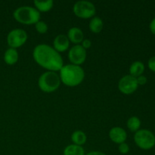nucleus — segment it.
Listing matches in <instances>:
<instances>
[{
    "instance_id": "f257e3e1",
    "label": "nucleus",
    "mask_w": 155,
    "mask_h": 155,
    "mask_svg": "<svg viewBox=\"0 0 155 155\" xmlns=\"http://www.w3.org/2000/svg\"><path fill=\"white\" fill-rule=\"evenodd\" d=\"M35 62L48 71H60L64 66L62 57L53 47L46 44H39L33 51Z\"/></svg>"
},
{
    "instance_id": "f03ea898",
    "label": "nucleus",
    "mask_w": 155,
    "mask_h": 155,
    "mask_svg": "<svg viewBox=\"0 0 155 155\" xmlns=\"http://www.w3.org/2000/svg\"><path fill=\"white\" fill-rule=\"evenodd\" d=\"M61 82L69 87L79 86L83 81L85 77L84 70L78 65L66 64L60 70Z\"/></svg>"
},
{
    "instance_id": "7ed1b4c3",
    "label": "nucleus",
    "mask_w": 155,
    "mask_h": 155,
    "mask_svg": "<svg viewBox=\"0 0 155 155\" xmlns=\"http://www.w3.org/2000/svg\"><path fill=\"white\" fill-rule=\"evenodd\" d=\"M13 17L18 22L25 25L35 24L39 21L40 13L31 6H21L15 9Z\"/></svg>"
},
{
    "instance_id": "20e7f679",
    "label": "nucleus",
    "mask_w": 155,
    "mask_h": 155,
    "mask_svg": "<svg viewBox=\"0 0 155 155\" xmlns=\"http://www.w3.org/2000/svg\"><path fill=\"white\" fill-rule=\"evenodd\" d=\"M59 74L54 71H46L39 77L38 80V86L43 92L51 93L55 92L61 85Z\"/></svg>"
},
{
    "instance_id": "39448f33",
    "label": "nucleus",
    "mask_w": 155,
    "mask_h": 155,
    "mask_svg": "<svg viewBox=\"0 0 155 155\" xmlns=\"http://www.w3.org/2000/svg\"><path fill=\"white\" fill-rule=\"evenodd\" d=\"M134 142L141 149L150 150L155 145V136L148 130H139L135 133Z\"/></svg>"
},
{
    "instance_id": "423d86ee",
    "label": "nucleus",
    "mask_w": 155,
    "mask_h": 155,
    "mask_svg": "<svg viewBox=\"0 0 155 155\" xmlns=\"http://www.w3.org/2000/svg\"><path fill=\"white\" fill-rule=\"evenodd\" d=\"M73 11L77 18L81 19H89L95 17L96 8L95 5L91 2L80 0L74 5Z\"/></svg>"
},
{
    "instance_id": "0eeeda50",
    "label": "nucleus",
    "mask_w": 155,
    "mask_h": 155,
    "mask_svg": "<svg viewBox=\"0 0 155 155\" xmlns=\"http://www.w3.org/2000/svg\"><path fill=\"white\" fill-rule=\"evenodd\" d=\"M27 33L25 30L21 28L11 30L7 36L8 45L10 48H18L26 43L27 40Z\"/></svg>"
},
{
    "instance_id": "6e6552de",
    "label": "nucleus",
    "mask_w": 155,
    "mask_h": 155,
    "mask_svg": "<svg viewBox=\"0 0 155 155\" xmlns=\"http://www.w3.org/2000/svg\"><path fill=\"white\" fill-rule=\"evenodd\" d=\"M139 85L136 77L131 75L124 76L118 83V89L124 95H130L137 90Z\"/></svg>"
},
{
    "instance_id": "1a4fd4ad",
    "label": "nucleus",
    "mask_w": 155,
    "mask_h": 155,
    "mask_svg": "<svg viewBox=\"0 0 155 155\" xmlns=\"http://www.w3.org/2000/svg\"><path fill=\"white\" fill-rule=\"evenodd\" d=\"M87 56L86 50L81 45H75L70 48L68 59L72 64L80 66L85 62Z\"/></svg>"
},
{
    "instance_id": "9d476101",
    "label": "nucleus",
    "mask_w": 155,
    "mask_h": 155,
    "mask_svg": "<svg viewBox=\"0 0 155 155\" xmlns=\"http://www.w3.org/2000/svg\"><path fill=\"white\" fill-rule=\"evenodd\" d=\"M109 137L112 142L120 145L125 142V141L127 140V133L122 127H115L110 129L109 131Z\"/></svg>"
},
{
    "instance_id": "9b49d317",
    "label": "nucleus",
    "mask_w": 155,
    "mask_h": 155,
    "mask_svg": "<svg viewBox=\"0 0 155 155\" xmlns=\"http://www.w3.org/2000/svg\"><path fill=\"white\" fill-rule=\"evenodd\" d=\"M70 47V41L68 36L64 34H59L55 36L53 41V48L58 52H64Z\"/></svg>"
},
{
    "instance_id": "f8f14e48",
    "label": "nucleus",
    "mask_w": 155,
    "mask_h": 155,
    "mask_svg": "<svg viewBox=\"0 0 155 155\" xmlns=\"http://www.w3.org/2000/svg\"><path fill=\"white\" fill-rule=\"evenodd\" d=\"M68 38L70 42L75 44V45H80L83 40L84 39V34L82 30L79 27H71L68 32Z\"/></svg>"
},
{
    "instance_id": "ddd939ff",
    "label": "nucleus",
    "mask_w": 155,
    "mask_h": 155,
    "mask_svg": "<svg viewBox=\"0 0 155 155\" xmlns=\"http://www.w3.org/2000/svg\"><path fill=\"white\" fill-rule=\"evenodd\" d=\"M18 51L17 49L12 48H9L5 51L4 54V61L8 65H14L18 62Z\"/></svg>"
},
{
    "instance_id": "4468645a",
    "label": "nucleus",
    "mask_w": 155,
    "mask_h": 155,
    "mask_svg": "<svg viewBox=\"0 0 155 155\" xmlns=\"http://www.w3.org/2000/svg\"><path fill=\"white\" fill-rule=\"evenodd\" d=\"M144 71H145V65L142 61H136L133 62L129 68L130 75L133 76L136 78L142 75Z\"/></svg>"
},
{
    "instance_id": "2eb2a0df",
    "label": "nucleus",
    "mask_w": 155,
    "mask_h": 155,
    "mask_svg": "<svg viewBox=\"0 0 155 155\" xmlns=\"http://www.w3.org/2000/svg\"><path fill=\"white\" fill-rule=\"evenodd\" d=\"M71 139L74 145L82 146L86 142L87 136L84 132L81 131V130H76L72 133Z\"/></svg>"
},
{
    "instance_id": "dca6fc26",
    "label": "nucleus",
    "mask_w": 155,
    "mask_h": 155,
    "mask_svg": "<svg viewBox=\"0 0 155 155\" xmlns=\"http://www.w3.org/2000/svg\"><path fill=\"white\" fill-rule=\"evenodd\" d=\"M35 5V8L40 13V12H48L51 10L54 5V2L51 0H47V1H38L35 0L33 2Z\"/></svg>"
},
{
    "instance_id": "f3484780",
    "label": "nucleus",
    "mask_w": 155,
    "mask_h": 155,
    "mask_svg": "<svg viewBox=\"0 0 155 155\" xmlns=\"http://www.w3.org/2000/svg\"><path fill=\"white\" fill-rule=\"evenodd\" d=\"M103 26H104L103 21L98 16L93 17L91 19L89 24V30L94 33H99L100 32H101L103 29Z\"/></svg>"
},
{
    "instance_id": "a211bd4d",
    "label": "nucleus",
    "mask_w": 155,
    "mask_h": 155,
    "mask_svg": "<svg viewBox=\"0 0 155 155\" xmlns=\"http://www.w3.org/2000/svg\"><path fill=\"white\" fill-rule=\"evenodd\" d=\"M64 155H86L85 150L82 146L77 145H69L64 148Z\"/></svg>"
},
{
    "instance_id": "6ab92c4d",
    "label": "nucleus",
    "mask_w": 155,
    "mask_h": 155,
    "mask_svg": "<svg viewBox=\"0 0 155 155\" xmlns=\"http://www.w3.org/2000/svg\"><path fill=\"white\" fill-rule=\"evenodd\" d=\"M127 126L131 132H137L141 127V120L138 117L133 116L128 119L127 122Z\"/></svg>"
},
{
    "instance_id": "aec40b11",
    "label": "nucleus",
    "mask_w": 155,
    "mask_h": 155,
    "mask_svg": "<svg viewBox=\"0 0 155 155\" xmlns=\"http://www.w3.org/2000/svg\"><path fill=\"white\" fill-rule=\"evenodd\" d=\"M35 28L36 31L40 34H44L48 31V25L45 21H39L35 24Z\"/></svg>"
},
{
    "instance_id": "412c9836",
    "label": "nucleus",
    "mask_w": 155,
    "mask_h": 155,
    "mask_svg": "<svg viewBox=\"0 0 155 155\" xmlns=\"http://www.w3.org/2000/svg\"><path fill=\"white\" fill-rule=\"evenodd\" d=\"M118 151L120 154H128L129 151H130V146H129L128 144H127L126 142L124 143L120 144L119 146H118Z\"/></svg>"
},
{
    "instance_id": "4be33fe9",
    "label": "nucleus",
    "mask_w": 155,
    "mask_h": 155,
    "mask_svg": "<svg viewBox=\"0 0 155 155\" xmlns=\"http://www.w3.org/2000/svg\"><path fill=\"white\" fill-rule=\"evenodd\" d=\"M136 80H137V83L139 86H144V85L146 84L147 82H148L147 77L143 75H141L139 76V77H136Z\"/></svg>"
},
{
    "instance_id": "5701e85b",
    "label": "nucleus",
    "mask_w": 155,
    "mask_h": 155,
    "mask_svg": "<svg viewBox=\"0 0 155 155\" xmlns=\"http://www.w3.org/2000/svg\"><path fill=\"white\" fill-rule=\"evenodd\" d=\"M148 67L151 71L155 73V56L150 58L148 61Z\"/></svg>"
},
{
    "instance_id": "b1692460",
    "label": "nucleus",
    "mask_w": 155,
    "mask_h": 155,
    "mask_svg": "<svg viewBox=\"0 0 155 155\" xmlns=\"http://www.w3.org/2000/svg\"><path fill=\"white\" fill-rule=\"evenodd\" d=\"M80 45H82V46L83 47V48H85V49H88V48H90L91 46H92V42H91L89 39H84L83 40V42H81V44Z\"/></svg>"
},
{
    "instance_id": "393cba45",
    "label": "nucleus",
    "mask_w": 155,
    "mask_h": 155,
    "mask_svg": "<svg viewBox=\"0 0 155 155\" xmlns=\"http://www.w3.org/2000/svg\"><path fill=\"white\" fill-rule=\"evenodd\" d=\"M149 28L151 33L154 35H155V18H153V20L151 21V23H150Z\"/></svg>"
},
{
    "instance_id": "a878e982",
    "label": "nucleus",
    "mask_w": 155,
    "mask_h": 155,
    "mask_svg": "<svg viewBox=\"0 0 155 155\" xmlns=\"http://www.w3.org/2000/svg\"><path fill=\"white\" fill-rule=\"evenodd\" d=\"M86 155H106L104 153L101 152V151H91V152L88 153Z\"/></svg>"
}]
</instances>
